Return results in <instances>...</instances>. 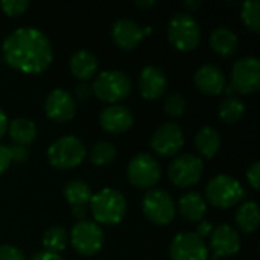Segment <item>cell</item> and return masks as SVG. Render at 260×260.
I'll return each instance as SVG.
<instances>
[{"mask_svg":"<svg viewBox=\"0 0 260 260\" xmlns=\"http://www.w3.org/2000/svg\"><path fill=\"white\" fill-rule=\"evenodd\" d=\"M260 222L259 206L256 201L244 203L236 213V224L245 233H253L257 230Z\"/></svg>","mask_w":260,"mask_h":260,"instance_id":"cell-26","label":"cell"},{"mask_svg":"<svg viewBox=\"0 0 260 260\" xmlns=\"http://www.w3.org/2000/svg\"><path fill=\"white\" fill-rule=\"evenodd\" d=\"M11 148V155H12V161L15 163H23L27 160L29 157V151L26 146H20V145H12Z\"/></svg>","mask_w":260,"mask_h":260,"instance_id":"cell-36","label":"cell"},{"mask_svg":"<svg viewBox=\"0 0 260 260\" xmlns=\"http://www.w3.org/2000/svg\"><path fill=\"white\" fill-rule=\"evenodd\" d=\"M193 81H195L197 88L201 93L210 94V96L221 94L225 90V87H227V81H225L224 72L218 66H215V64H204V66H201L195 72Z\"/></svg>","mask_w":260,"mask_h":260,"instance_id":"cell-18","label":"cell"},{"mask_svg":"<svg viewBox=\"0 0 260 260\" xmlns=\"http://www.w3.org/2000/svg\"><path fill=\"white\" fill-rule=\"evenodd\" d=\"M184 145V133L180 125L163 123L151 139L152 151L160 157H174Z\"/></svg>","mask_w":260,"mask_h":260,"instance_id":"cell-13","label":"cell"},{"mask_svg":"<svg viewBox=\"0 0 260 260\" xmlns=\"http://www.w3.org/2000/svg\"><path fill=\"white\" fill-rule=\"evenodd\" d=\"M90 212L93 219L104 225L119 224L126 213L125 197L111 187H105L94 193L90 200Z\"/></svg>","mask_w":260,"mask_h":260,"instance_id":"cell-2","label":"cell"},{"mask_svg":"<svg viewBox=\"0 0 260 260\" xmlns=\"http://www.w3.org/2000/svg\"><path fill=\"white\" fill-rule=\"evenodd\" d=\"M44 110H46V116L50 120L56 123H64L75 117L76 104L69 91L62 88H55L49 93L44 104Z\"/></svg>","mask_w":260,"mask_h":260,"instance_id":"cell-15","label":"cell"},{"mask_svg":"<svg viewBox=\"0 0 260 260\" xmlns=\"http://www.w3.org/2000/svg\"><path fill=\"white\" fill-rule=\"evenodd\" d=\"M238 35L229 27H216L210 35L212 49L222 58L233 56L238 50Z\"/></svg>","mask_w":260,"mask_h":260,"instance_id":"cell-21","label":"cell"},{"mask_svg":"<svg viewBox=\"0 0 260 260\" xmlns=\"http://www.w3.org/2000/svg\"><path fill=\"white\" fill-rule=\"evenodd\" d=\"M0 260H26V256L17 247L0 245Z\"/></svg>","mask_w":260,"mask_h":260,"instance_id":"cell-33","label":"cell"},{"mask_svg":"<svg viewBox=\"0 0 260 260\" xmlns=\"http://www.w3.org/2000/svg\"><path fill=\"white\" fill-rule=\"evenodd\" d=\"M241 18L245 23L247 27H250L254 32H259L260 29V3L257 0H248L242 5L241 9Z\"/></svg>","mask_w":260,"mask_h":260,"instance_id":"cell-30","label":"cell"},{"mask_svg":"<svg viewBox=\"0 0 260 260\" xmlns=\"http://www.w3.org/2000/svg\"><path fill=\"white\" fill-rule=\"evenodd\" d=\"M91 94V87H88L87 84H81L78 88H76V96L79 98V99H87L88 96Z\"/></svg>","mask_w":260,"mask_h":260,"instance_id":"cell-39","label":"cell"},{"mask_svg":"<svg viewBox=\"0 0 260 260\" xmlns=\"http://www.w3.org/2000/svg\"><path fill=\"white\" fill-rule=\"evenodd\" d=\"M116 148L110 142H98L90 151V161L96 166H107L116 158Z\"/></svg>","mask_w":260,"mask_h":260,"instance_id":"cell-29","label":"cell"},{"mask_svg":"<svg viewBox=\"0 0 260 260\" xmlns=\"http://www.w3.org/2000/svg\"><path fill=\"white\" fill-rule=\"evenodd\" d=\"M245 197L242 184L230 175H216L206 186L207 201L218 209H230L239 204Z\"/></svg>","mask_w":260,"mask_h":260,"instance_id":"cell-4","label":"cell"},{"mask_svg":"<svg viewBox=\"0 0 260 260\" xmlns=\"http://www.w3.org/2000/svg\"><path fill=\"white\" fill-rule=\"evenodd\" d=\"M245 113V104L236 96H227L219 104V117L225 123H236Z\"/></svg>","mask_w":260,"mask_h":260,"instance_id":"cell-28","label":"cell"},{"mask_svg":"<svg viewBox=\"0 0 260 260\" xmlns=\"http://www.w3.org/2000/svg\"><path fill=\"white\" fill-rule=\"evenodd\" d=\"M212 232H213V225H212L209 221H200V224H198V227H197V235H198L201 239L210 236Z\"/></svg>","mask_w":260,"mask_h":260,"instance_id":"cell-37","label":"cell"},{"mask_svg":"<svg viewBox=\"0 0 260 260\" xmlns=\"http://www.w3.org/2000/svg\"><path fill=\"white\" fill-rule=\"evenodd\" d=\"M2 52L8 66L26 75L43 73L53 61L49 38L34 27H20L11 32L2 44Z\"/></svg>","mask_w":260,"mask_h":260,"instance_id":"cell-1","label":"cell"},{"mask_svg":"<svg viewBox=\"0 0 260 260\" xmlns=\"http://www.w3.org/2000/svg\"><path fill=\"white\" fill-rule=\"evenodd\" d=\"M168 38L172 46L181 52H190L201 41V29L197 18L187 12L174 15L168 26Z\"/></svg>","mask_w":260,"mask_h":260,"instance_id":"cell-5","label":"cell"},{"mask_svg":"<svg viewBox=\"0 0 260 260\" xmlns=\"http://www.w3.org/2000/svg\"><path fill=\"white\" fill-rule=\"evenodd\" d=\"M165 113L171 117H180L186 111V99L180 93H171L165 99Z\"/></svg>","mask_w":260,"mask_h":260,"instance_id":"cell-31","label":"cell"},{"mask_svg":"<svg viewBox=\"0 0 260 260\" xmlns=\"http://www.w3.org/2000/svg\"><path fill=\"white\" fill-rule=\"evenodd\" d=\"M204 171V163L200 157L193 154H184L177 157L168 169V177L171 183L177 187H190L195 186Z\"/></svg>","mask_w":260,"mask_h":260,"instance_id":"cell-11","label":"cell"},{"mask_svg":"<svg viewBox=\"0 0 260 260\" xmlns=\"http://www.w3.org/2000/svg\"><path fill=\"white\" fill-rule=\"evenodd\" d=\"M178 210L181 216L189 221V222H200L206 212H207V204L206 200L197 193V192H187L184 193L180 201H178Z\"/></svg>","mask_w":260,"mask_h":260,"instance_id":"cell-20","label":"cell"},{"mask_svg":"<svg viewBox=\"0 0 260 260\" xmlns=\"http://www.w3.org/2000/svg\"><path fill=\"white\" fill-rule=\"evenodd\" d=\"M126 175L134 187L151 190L161 178V168L152 155L139 154L131 158Z\"/></svg>","mask_w":260,"mask_h":260,"instance_id":"cell-7","label":"cell"},{"mask_svg":"<svg viewBox=\"0 0 260 260\" xmlns=\"http://www.w3.org/2000/svg\"><path fill=\"white\" fill-rule=\"evenodd\" d=\"M195 148L204 158H212L221 148V136L212 126H204L195 137Z\"/></svg>","mask_w":260,"mask_h":260,"instance_id":"cell-24","label":"cell"},{"mask_svg":"<svg viewBox=\"0 0 260 260\" xmlns=\"http://www.w3.org/2000/svg\"><path fill=\"white\" fill-rule=\"evenodd\" d=\"M172 260H209V247L197 233H178L171 244Z\"/></svg>","mask_w":260,"mask_h":260,"instance_id":"cell-12","label":"cell"},{"mask_svg":"<svg viewBox=\"0 0 260 260\" xmlns=\"http://www.w3.org/2000/svg\"><path fill=\"white\" fill-rule=\"evenodd\" d=\"M111 38L114 44L123 50L136 49L145 38L143 27L129 18H120L114 21L111 27Z\"/></svg>","mask_w":260,"mask_h":260,"instance_id":"cell-16","label":"cell"},{"mask_svg":"<svg viewBox=\"0 0 260 260\" xmlns=\"http://www.w3.org/2000/svg\"><path fill=\"white\" fill-rule=\"evenodd\" d=\"M247 180L250 183V186L254 189V190H259L260 187V163L259 161H254L248 171H247Z\"/></svg>","mask_w":260,"mask_h":260,"instance_id":"cell-34","label":"cell"},{"mask_svg":"<svg viewBox=\"0 0 260 260\" xmlns=\"http://www.w3.org/2000/svg\"><path fill=\"white\" fill-rule=\"evenodd\" d=\"M152 5H155V2H152V0H148V2H136V6H139V8H148V6H152Z\"/></svg>","mask_w":260,"mask_h":260,"instance_id":"cell-42","label":"cell"},{"mask_svg":"<svg viewBox=\"0 0 260 260\" xmlns=\"http://www.w3.org/2000/svg\"><path fill=\"white\" fill-rule=\"evenodd\" d=\"M70 242L78 254L90 257L101 251L104 233L96 222L78 221L70 232Z\"/></svg>","mask_w":260,"mask_h":260,"instance_id":"cell-9","label":"cell"},{"mask_svg":"<svg viewBox=\"0 0 260 260\" xmlns=\"http://www.w3.org/2000/svg\"><path fill=\"white\" fill-rule=\"evenodd\" d=\"M168 88V78L157 66H146L139 75V91L142 98L155 101L163 96Z\"/></svg>","mask_w":260,"mask_h":260,"instance_id":"cell-17","label":"cell"},{"mask_svg":"<svg viewBox=\"0 0 260 260\" xmlns=\"http://www.w3.org/2000/svg\"><path fill=\"white\" fill-rule=\"evenodd\" d=\"M70 72L75 78L87 81L98 72V59L88 50H78L70 58Z\"/></svg>","mask_w":260,"mask_h":260,"instance_id":"cell-22","label":"cell"},{"mask_svg":"<svg viewBox=\"0 0 260 260\" xmlns=\"http://www.w3.org/2000/svg\"><path fill=\"white\" fill-rule=\"evenodd\" d=\"M8 133L14 145L29 146L37 137V126L30 119L18 117L8 123Z\"/></svg>","mask_w":260,"mask_h":260,"instance_id":"cell-23","label":"cell"},{"mask_svg":"<svg viewBox=\"0 0 260 260\" xmlns=\"http://www.w3.org/2000/svg\"><path fill=\"white\" fill-rule=\"evenodd\" d=\"M145 216L157 225H168L174 221L177 207L172 197L166 190L151 189L142 203Z\"/></svg>","mask_w":260,"mask_h":260,"instance_id":"cell-8","label":"cell"},{"mask_svg":"<svg viewBox=\"0 0 260 260\" xmlns=\"http://www.w3.org/2000/svg\"><path fill=\"white\" fill-rule=\"evenodd\" d=\"M6 131H8V117H6V114L0 110V139L5 136Z\"/></svg>","mask_w":260,"mask_h":260,"instance_id":"cell-40","label":"cell"},{"mask_svg":"<svg viewBox=\"0 0 260 260\" xmlns=\"http://www.w3.org/2000/svg\"><path fill=\"white\" fill-rule=\"evenodd\" d=\"M30 260H62L59 254H53V253H47V251H41L32 256Z\"/></svg>","mask_w":260,"mask_h":260,"instance_id":"cell-38","label":"cell"},{"mask_svg":"<svg viewBox=\"0 0 260 260\" xmlns=\"http://www.w3.org/2000/svg\"><path fill=\"white\" fill-rule=\"evenodd\" d=\"M210 248L213 253L212 260L230 257L241 250V236L232 225H218L210 235Z\"/></svg>","mask_w":260,"mask_h":260,"instance_id":"cell-14","label":"cell"},{"mask_svg":"<svg viewBox=\"0 0 260 260\" xmlns=\"http://www.w3.org/2000/svg\"><path fill=\"white\" fill-rule=\"evenodd\" d=\"M184 6H186V8H189V9H195V8H198V6H201V2H192V0H187V2H184Z\"/></svg>","mask_w":260,"mask_h":260,"instance_id":"cell-41","label":"cell"},{"mask_svg":"<svg viewBox=\"0 0 260 260\" xmlns=\"http://www.w3.org/2000/svg\"><path fill=\"white\" fill-rule=\"evenodd\" d=\"M230 78L233 91L241 94L256 93L260 88V61L256 56L241 58L232 67Z\"/></svg>","mask_w":260,"mask_h":260,"instance_id":"cell-10","label":"cell"},{"mask_svg":"<svg viewBox=\"0 0 260 260\" xmlns=\"http://www.w3.org/2000/svg\"><path fill=\"white\" fill-rule=\"evenodd\" d=\"M93 193L90 186L82 180H73L64 187V198L73 207H87Z\"/></svg>","mask_w":260,"mask_h":260,"instance_id":"cell-25","label":"cell"},{"mask_svg":"<svg viewBox=\"0 0 260 260\" xmlns=\"http://www.w3.org/2000/svg\"><path fill=\"white\" fill-rule=\"evenodd\" d=\"M133 90L131 79L120 70H105L99 73L91 85V93L102 102L117 105L129 96Z\"/></svg>","mask_w":260,"mask_h":260,"instance_id":"cell-3","label":"cell"},{"mask_svg":"<svg viewBox=\"0 0 260 260\" xmlns=\"http://www.w3.org/2000/svg\"><path fill=\"white\" fill-rule=\"evenodd\" d=\"M12 163V155H11V148L6 145H0V175L8 171V168Z\"/></svg>","mask_w":260,"mask_h":260,"instance_id":"cell-35","label":"cell"},{"mask_svg":"<svg viewBox=\"0 0 260 260\" xmlns=\"http://www.w3.org/2000/svg\"><path fill=\"white\" fill-rule=\"evenodd\" d=\"M85 155L84 143L73 136L59 137L47 149L49 163L56 169H73L84 161Z\"/></svg>","mask_w":260,"mask_h":260,"instance_id":"cell-6","label":"cell"},{"mask_svg":"<svg viewBox=\"0 0 260 260\" xmlns=\"http://www.w3.org/2000/svg\"><path fill=\"white\" fill-rule=\"evenodd\" d=\"M67 233L62 227L59 225H53L50 229L46 230V233L43 235V247L44 251L47 253H53V254H59L61 251L66 250L67 247Z\"/></svg>","mask_w":260,"mask_h":260,"instance_id":"cell-27","label":"cell"},{"mask_svg":"<svg viewBox=\"0 0 260 260\" xmlns=\"http://www.w3.org/2000/svg\"><path fill=\"white\" fill-rule=\"evenodd\" d=\"M29 6H30V3L27 0H2L0 2V9L8 17L21 15Z\"/></svg>","mask_w":260,"mask_h":260,"instance_id":"cell-32","label":"cell"},{"mask_svg":"<svg viewBox=\"0 0 260 260\" xmlns=\"http://www.w3.org/2000/svg\"><path fill=\"white\" fill-rule=\"evenodd\" d=\"M101 126L113 134H120L128 131L134 123L133 113L122 105H110L102 110L99 116Z\"/></svg>","mask_w":260,"mask_h":260,"instance_id":"cell-19","label":"cell"}]
</instances>
